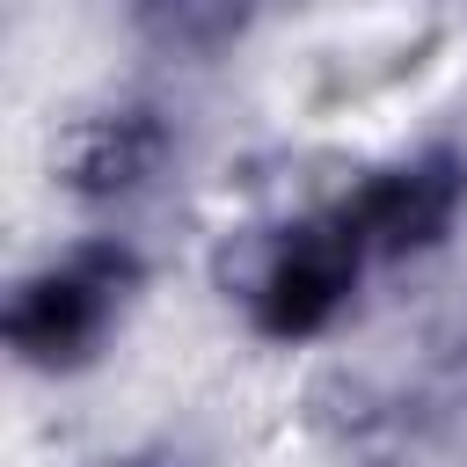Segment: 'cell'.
<instances>
[{
	"label": "cell",
	"mask_w": 467,
	"mask_h": 467,
	"mask_svg": "<svg viewBox=\"0 0 467 467\" xmlns=\"http://www.w3.org/2000/svg\"><path fill=\"white\" fill-rule=\"evenodd\" d=\"M358 255H365V248L350 241V226H336V234H299V241L277 255V270L263 277V321H270L277 336L321 328V321L336 314V299L350 292Z\"/></svg>",
	"instance_id": "1"
},
{
	"label": "cell",
	"mask_w": 467,
	"mask_h": 467,
	"mask_svg": "<svg viewBox=\"0 0 467 467\" xmlns=\"http://www.w3.org/2000/svg\"><path fill=\"white\" fill-rule=\"evenodd\" d=\"M452 204H460V175L445 161H423V168L379 175L343 226H350L358 248H416V241H431L452 219Z\"/></svg>",
	"instance_id": "2"
},
{
	"label": "cell",
	"mask_w": 467,
	"mask_h": 467,
	"mask_svg": "<svg viewBox=\"0 0 467 467\" xmlns=\"http://www.w3.org/2000/svg\"><path fill=\"white\" fill-rule=\"evenodd\" d=\"M102 306H109V270H95V263L58 270V277H44V285L22 299L15 343L36 350V358H66V350H80V343L102 328Z\"/></svg>",
	"instance_id": "3"
}]
</instances>
